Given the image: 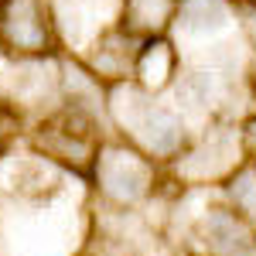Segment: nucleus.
I'll return each instance as SVG.
<instances>
[{
	"label": "nucleus",
	"mask_w": 256,
	"mask_h": 256,
	"mask_svg": "<svg viewBox=\"0 0 256 256\" xmlns=\"http://www.w3.org/2000/svg\"><path fill=\"white\" fill-rule=\"evenodd\" d=\"M96 174H99L102 192L110 198H116V202H134L147 188V168L134 154L116 150V147L102 150L96 158Z\"/></svg>",
	"instance_id": "2"
},
{
	"label": "nucleus",
	"mask_w": 256,
	"mask_h": 256,
	"mask_svg": "<svg viewBox=\"0 0 256 256\" xmlns=\"http://www.w3.org/2000/svg\"><path fill=\"white\" fill-rule=\"evenodd\" d=\"M137 68H140V76H144V82H164V76L171 72V52H168V44H147L144 48V55H140L137 62Z\"/></svg>",
	"instance_id": "6"
},
{
	"label": "nucleus",
	"mask_w": 256,
	"mask_h": 256,
	"mask_svg": "<svg viewBox=\"0 0 256 256\" xmlns=\"http://www.w3.org/2000/svg\"><path fill=\"white\" fill-rule=\"evenodd\" d=\"M126 123H130L134 134H137L150 150H158V154H171L178 144H181V123H178V116L168 113V110L140 106L137 116H130Z\"/></svg>",
	"instance_id": "3"
},
{
	"label": "nucleus",
	"mask_w": 256,
	"mask_h": 256,
	"mask_svg": "<svg viewBox=\"0 0 256 256\" xmlns=\"http://www.w3.org/2000/svg\"><path fill=\"white\" fill-rule=\"evenodd\" d=\"M232 198H236V205H242L256 218V174L253 171H246V174H239L232 181Z\"/></svg>",
	"instance_id": "7"
},
{
	"label": "nucleus",
	"mask_w": 256,
	"mask_h": 256,
	"mask_svg": "<svg viewBox=\"0 0 256 256\" xmlns=\"http://www.w3.org/2000/svg\"><path fill=\"white\" fill-rule=\"evenodd\" d=\"M0 44L18 55H44L52 28L41 0H0Z\"/></svg>",
	"instance_id": "1"
},
{
	"label": "nucleus",
	"mask_w": 256,
	"mask_h": 256,
	"mask_svg": "<svg viewBox=\"0 0 256 256\" xmlns=\"http://www.w3.org/2000/svg\"><path fill=\"white\" fill-rule=\"evenodd\" d=\"M205 232H208V242H212L216 250H222L226 256H253V246H250L246 229H242L232 216H226V212L208 216Z\"/></svg>",
	"instance_id": "4"
},
{
	"label": "nucleus",
	"mask_w": 256,
	"mask_h": 256,
	"mask_svg": "<svg viewBox=\"0 0 256 256\" xmlns=\"http://www.w3.org/2000/svg\"><path fill=\"white\" fill-rule=\"evenodd\" d=\"M226 20L222 0H181V24L188 31H208Z\"/></svg>",
	"instance_id": "5"
}]
</instances>
